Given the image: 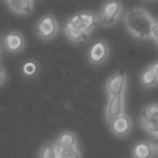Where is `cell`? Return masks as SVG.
<instances>
[{
	"instance_id": "obj_1",
	"label": "cell",
	"mask_w": 158,
	"mask_h": 158,
	"mask_svg": "<svg viewBox=\"0 0 158 158\" xmlns=\"http://www.w3.org/2000/svg\"><path fill=\"white\" fill-rule=\"evenodd\" d=\"M126 28L138 40L152 38V30L156 20L143 7L136 6L127 10L123 17Z\"/></svg>"
},
{
	"instance_id": "obj_2",
	"label": "cell",
	"mask_w": 158,
	"mask_h": 158,
	"mask_svg": "<svg viewBox=\"0 0 158 158\" xmlns=\"http://www.w3.org/2000/svg\"><path fill=\"white\" fill-rule=\"evenodd\" d=\"M99 22V17L95 12L93 11H83V12H79V14H75L74 16H72L67 25L74 27V28H78L85 33H90V31L93 28L96 27Z\"/></svg>"
},
{
	"instance_id": "obj_3",
	"label": "cell",
	"mask_w": 158,
	"mask_h": 158,
	"mask_svg": "<svg viewBox=\"0 0 158 158\" xmlns=\"http://www.w3.org/2000/svg\"><path fill=\"white\" fill-rule=\"evenodd\" d=\"M122 9V4L118 1H107L102 5L100 14H99V21L102 26H112L116 23V21L120 17Z\"/></svg>"
},
{
	"instance_id": "obj_4",
	"label": "cell",
	"mask_w": 158,
	"mask_h": 158,
	"mask_svg": "<svg viewBox=\"0 0 158 158\" xmlns=\"http://www.w3.org/2000/svg\"><path fill=\"white\" fill-rule=\"evenodd\" d=\"M127 84V77L123 70L114 73L106 81V93L110 96H123Z\"/></svg>"
},
{
	"instance_id": "obj_5",
	"label": "cell",
	"mask_w": 158,
	"mask_h": 158,
	"mask_svg": "<svg viewBox=\"0 0 158 158\" xmlns=\"http://www.w3.org/2000/svg\"><path fill=\"white\" fill-rule=\"evenodd\" d=\"M125 114V99L123 96H110L106 104L105 116L106 121L110 125L118 116Z\"/></svg>"
},
{
	"instance_id": "obj_6",
	"label": "cell",
	"mask_w": 158,
	"mask_h": 158,
	"mask_svg": "<svg viewBox=\"0 0 158 158\" xmlns=\"http://www.w3.org/2000/svg\"><path fill=\"white\" fill-rule=\"evenodd\" d=\"M57 32H58V23L52 15H46L38 21L37 33L40 35L41 38L49 40V38L54 37L57 35Z\"/></svg>"
},
{
	"instance_id": "obj_7",
	"label": "cell",
	"mask_w": 158,
	"mask_h": 158,
	"mask_svg": "<svg viewBox=\"0 0 158 158\" xmlns=\"http://www.w3.org/2000/svg\"><path fill=\"white\" fill-rule=\"evenodd\" d=\"M109 57V46L105 41L95 42L89 51V60L93 64H101Z\"/></svg>"
},
{
	"instance_id": "obj_8",
	"label": "cell",
	"mask_w": 158,
	"mask_h": 158,
	"mask_svg": "<svg viewBox=\"0 0 158 158\" xmlns=\"http://www.w3.org/2000/svg\"><path fill=\"white\" fill-rule=\"evenodd\" d=\"M109 126L114 135H116L118 137H123L130 133V131L132 128V121L128 115L123 114V115L118 116L116 120H114Z\"/></svg>"
},
{
	"instance_id": "obj_9",
	"label": "cell",
	"mask_w": 158,
	"mask_h": 158,
	"mask_svg": "<svg viewBox=\"0 0 158 158\" xmlns=\"http://www.w3.org/2000/svg\"><path fill=\"white\" fill-rule=\"evenodd\" d=\"M77 146H78L77 136L70 131H65L60 133L56 142V147L58 149H70V148H77Z\"/></svg>"
},
{
	"instance_id": "obj_10",
	"label": "cell",
	"mask_w": 158,
	"mask_h": 158,
	"mask_svg": "<svg viewBox=\"0 0 158 158\" xmlns=\"http://www.w3.org/2000/svg\"><path fill=\"white\" fill-rule=\"evenodd\" d=\"M132 154H133V158H154L156 149L151 142L142 141L135 146Z\"/></svg>"
},
{
	"instance_id": "obj_11",
	"label": "cell",
	"mask_w": 158,
	"mask_h": 158,
	"mask_svg": "<svg viewBox=\"0 0 158 158\" xmlns=\"http://www.w3.org/2000/svg\"><path fill=\"white\" fill-rule=\"evenodd\" d=\"M5 43H6V47L12 51V52H17V51H21L23 48V44H25V40L23 37L17 33V32H11L9 33L6 37H5Z\"/></svg>"
},
{
	"instance_id": "obj_12",
	"label": "cell",
	"mask_w": 158,
	"mask_h": 158,
	"mask_svg": "<svg viewBox=\"0 0 158 158\" xmlns=\"http://www.w3.org/2000/svg\"><path fill=\"white\" fill-rule=\"evenodd\" d=\"M7 5L17 14L27 15L32 11L33 2L31 0H10L7 1Z\"/></svg>"
},
{
	"instance_id": "obj_13",
	"label": "cell",
	"mask_w": 158,
	"mask_h": 158,
	"mask_svg": "<svg viewBox=\"0 0 158 158\" xmlns=\"http://www.w3.org/2000/svg\"><path fill=\"white\" fill-rule=\"evenodd\" d=\"M64 32H65L67 37H68L72 42H75V43L85 42V41L88 40V37H89L88 33H85V32H83V31H80V30H78V28H74V27H72V26H69V25H65Z\"/></svg>"
},
{
	"instance_id": "obj_14",
	"label": "cell",
	"mask_w": 158,
	"mask_h": 158,
	"mask_svg": "<svg viewBox=\"0 0 158 158\" xmlns=\"http://www.w3.org/2000/svg\"><path fill=\"white\" fill-rule=\"evenodd\" d=\"M38 158H58V149L56 147V143L53 142L44 143L40 151Z\"/></svg>"
},
{
	"instance_id": "obj_15",
	"label": "cell",
	"mask_w": 158,
	"mask_h": 158,
	"mask_svg": "<svg viewBox=\"0 0 158 158\" xmlns=\"http://www.w3.org/2000/svg\"><path fill=\"white\" fill-rule=\"evenodd\" d=\"M141 83H142V85L146 86V88H152V86L157 85L158 80H157L156 75L153 74V72L151 70L149 67L146 68V69L142 72V74H141Z\"/></svg>"
},
{
	"instance_id": "obj_16",
	"label": "cell",
	"mask_w": 158,
	"mask_h": 158,
	"mask_svg": "<svg viewBox=\"0 0 158 158\" xmlns=\"http://www.w3.org/2000/svg\"><path fill=\"white\" fill-rule=\"evenodd\" d=\"M141 123L148 133L153 135L154 137H158V118H142L141 117Z\"/></svg>"
},
{
	"instance_id": "obj_17",
	"label": "cell",
	"mask_w": 158,
	"mask_h": 158,
	"mask_svg": "<svg viewBox=\"0 0 158 158\" xmlns=\"http://www.w3.org/2000/svg\"><path fill=\"white\" fill-rule=\"evenodd\" d=\"M142 118H158V102L148 104L141 111Z\"/></svg>"
},
{
	"instance_id": "obj_18",
	"label": "cell",
	"mask_w": 158,
	"mask_h": 158,
	"mask_svg": "<svg viewBox=\"0 0 158 158\" xmlns=\"http://www.w3.org/2000/svg\"><path fill=\"white\" fill-rule=\"evenodd\" d=\"M58 158H80V152L78 147L70 149H58Z\"/></svg>"
},
{
	"instance_id": "obj_19",
	"label": "cell",
	"mask_w": 158,
	"mask_h": 158,
	"mask_svg": "<svg viewBox=\"0 0 158 158\" xmlns=\"http://www.w3.org/2000/svg\"><path fill=\"white\" fill-rule=\"evenodd\" d=\"M37 64L35 63V62H32V60H28V62H26L25 64H23V73L26 74V75H33V74H36V72H37Z\"/></svg>"
},
{
	"instance_id": "obj_20",
	"label": "cell",
	"mask_w": 158,
	"mask_h": 158,
	"mask_svg": "<svg viewBox=\"0 0 158 158\" xmlns=\"http://www.w3.org/2000/svg\"><path fill=\"white\" fill-rule=\"evenodd\" d=\"M152 38L158 43V21H156L153 30H152Z\"/></svg>"
},
{
	"instance_id": "obj_21",
	"label": "cell",
	"mask_w": 158,
	"mask_h": 158,
	"mask_svg": "<svg viewBox=\"0 0 158 158\" xmlns=\"http://www.w3.org/2000/svg\"><path fill=\"white\" fill-rule=\"evenodd\" d=\"M149 68H151V70L153 72V74L156 75L157 80H158V60H157V62H154V63H153V64H152Z\"/></svg>"
},
{
	"instance_id": "obj_22",
	"label": "cell",
	"mask_w": 158,
	"mask_h": 158,
	"mask_svg": "<svg viewBox=\"0 0 158 158\" xmlns=\"http://www.w3.org/2000/svg\"><path fill=\"white\" fill-rule=\"evenodd\" d=\"M151 143H152V146L154 147V149H156V151H158V137H154V138L152 139V142H151Z\"/></svg>"
},
{
	"instance_id": "obj_23",
	"label": "cell",
	"mask_w": 158,
	"mask_h": 158,
	"mask_svg": "<svg viewBox=\"0 0 158 158\" xmlns=\"http://www.w3.org/2000/svg\"><path fill=\"white\" fill-rule=\"evenodd\" d=\"M4 79H5V73H4V70L0 68V84L4 81Z\"/></svg>"
}]
</instances>
